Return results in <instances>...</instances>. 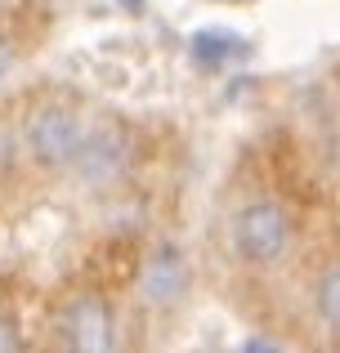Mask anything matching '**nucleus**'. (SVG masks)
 <instances>
[{"instance_id":"1","label":"nucleus","mask_w":340,"mask_h":353,"mask_svg":"<svg viewBox=\"0 0 340 353\" xmlns=\"http://www.w3.org/2000/svg\"><path fill=\"white\" fill-rule=\"evenodd\" d=\"M291 241V224L273 201H251V206L237 210L233 219V246L246 264H273V259L287 255Z\"/></svg>"},{"instance_id":"4","label":"nucleus","mask_w":340,"mask_h":353,"mask_svg":"<svg viewBox=\"0 0 340 353\" xmlns=\"http://www.w3.org/2000/svg\"><path fill=\"white\" fill-rule=\"evenodd\" d=\"M126 157H130V148H126L121 130H94V134L86 130V143H81V152H77L72 165H77L81 179H90V183H112L117 174L126 170Z\"/></svg>"},{"instance_id":"3","label":"nucleus","mask_w":340,"mask_h":353,"mask_svg":"<svg viewBox=\"0 0 340 353\" xmlns=\"http://www.w3.org/2000/svg\"><path fill=\"white\" fill-rule=\"evenodd\" d=\"M59 331L68 340V349H81V353H103L112 349V313L99 295H81L63 309L59 318Z\"/></svg>"},{"instance_id":"9","label":"nucleus","mask_w":340,"mask_h":353,"mask_svg":"<svg viewBox=\"0 0 340 353\" xmlns=\"http://www.w3.org/2000/svg\"><path fill=\"white\" fill-rule=\"evenodd\" d=\"M9 68H14V41H9V36L0 32V81L9 77Z\"/></svg>"},{"instance_id":"6","label":"nucleus","mask_w":340,"mask_h":353,"mask_svg":"<svg viewBox=\"0 0 340 353\" xmlns=\"http://www.w3.org/2000/svg\"><path fill=\"white\" fill-rule=\"evenodd\" d=\"M188 50H192V59H197L201 68H219V63L246 54V41L233 36V32H224V27H201V32L188 41Z\"/></svg>"},{"instance_id":"2","label":"nucleus","mask_w":340,"mask_h":353,"mask_svg":"<svg viewBox=\"0 0 340 353\" xmlns=\"http://www.w3.org/2000/svg\"><path fill=\"white\" fill-rule=\"evenodd\" d=\"M81 143H86V121L72 108H41L27 121V148H32L36 165L45 170H63L77 161Z\"/></svg>"},{"instance_id":"5","label":"nucleus","mask_w":340,"mask_h":353,"mask_svg":"<svg viewBox=\"0 0 340 353\" xmlns=\"http://www.w3.org/2000/svg\"><path fill=\"white\" fill-rule=\"evenodd\" d=\"M188 291V268H183V255L174 246H161L157 255L143 268V300L148 304H174Z\"/></svg>"},{"instance_id":"10","label":"nucleus","mask_w":340,"mask_h":353,"mask_svg":"<svg viewBox=\"0 0 340 353\" xmlns=\"http://www.w3.org/2000/svg\"><path fill=\"white\" fill-rule=\"evenodd\" d=\"M242 349H246V353H278L282 345H278V340H246Z\"/></svg>"},{"instance_id":"7","label":"nucleus","mask_w":340,"mask_h":353,"mask_svg":"<svg viewBox=\"0 0 340 353\" xmlns=\"http://www.w3.org/2000/svg\"><path fill=\"white\" fill-rule=\"evenodd\" d=\"M318 313H323V322L332 331H340V268H332L318 282Z\"/></svg>"},{"instance_id":"8","label":"nucleus","mask_w":340,"mask_h":353,"mask_svg":"<svg viewBox=\"0 0 340 353\" xmlns=\"http://www.w3.org/2000/svg\"><path fill=\"white\" fill-rule=\"evenodd\" d=\"M23 340H18V327H14V318H5L0 313V353H14Z\"/></svg>"}]
</instances>
